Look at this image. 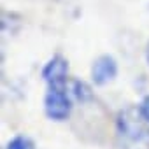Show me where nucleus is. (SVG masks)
<instances>
[{
    "label": "nucleus",
    "mask_w": 149,
    "mask_h": 149,
    "mask_svg": "<svg viewBox=\"0 0 149 149\" xmlns=\"http://www.w3.org/2000/svg\"><path fill=\"white\" fill-rule=\"evenodd\" d=\"M116 128L125 140L123 149H149V123L144 118L140 105H128L116 116Z\"/></svg>",
    "instance_id": "obj_1"
},
{
    "label": "nucleus",
    "mask_w": 149,
    "mask_h": 149,
    "mask_svg": "<svg viewBox=\"0 0 149 149\" xmlns=\"http://www.w3.org/2000/svg\"><path fill=\"white\" fill-rule=\"evenodd\" d=\"M44 112L51 121H65L72 112V98L65 86H49L44 97Z\"/></svg>",
    "instance_id": "obj_2"
},
{
    "label": "nucleus",
    "mask_w": 149,
    "mask_h": 149,
    "mask_svg": "<svg viewBox=\"0 0 149 149\" xmlns=\"http://www.w3.org/2000/svg\"><path fill=\"white\" fill-rule=\"evenodd\" d=\"M118 76V61L111 54H100L91 65V81L95 86H105Z\"/></svg>",
    "instance_id": "obj_3"
},
{
    "label": "nucleus",
    "mask_w": 149,
    "mask_h": 149,
    "mask_svg": "<svg viewBox=\"0 0 149 149\" xmlns=\"http://www.w3.org/2000/svg\"><path fill=\"white\" fill-rule=\"evenodd\" d=\"M68 77V60L61 54H54L42 68V79L49 86H65Z\"/></svg>",
    "instance_id": "obj_4"
},
{
    "label": "nucleus",
    "mask_w": 149,
    "mask_h": 149,
    "mask_svg": "<svg viewBox=\"0 0 149 149\" xmlns=\"http://www.w3.org/2000/svg\"><path fill=\"white\" fill-rule=\"evenodd\" d=\"M70 93H72V97H74V98H76L77 102H81V104H86V102L93 100V91H91V86H90V84H86L84 81H79V79L72 81Z\"/></svg>",
    "instance_id": "obj_5"
},
{
    "label": "nucleus",
    "mask_w": 149,
    "mask_h": 149,
    "mask_svg": "<svg viewBox=\"0 0 149 149\" xmlns=\"http://www.w3.org/2000/svg\"><path fill=\"white\" fill-rule=\"evenodd\" d=\"M6 149H35V144L32 142V139H28L25 135H16L14 139H11L7 142Z\"/></svg>",
    "instance_id": "obj_6"
},
{
    "label": "nucleus",
    "mask_w": 149,
    "mask_h": 149,
    "mask_svg": "<svg viewBox=\"0 0 149 149\" xmlns=\"http://www.w3.org/2000/svg\"><path fill=\"white\" fill-rule=\"evenodd\" d=\"M140 111H142L144 118H146V119H147V123H149V95L142 100V104H140Z\"/></svg>",
    "instance_id": "obj_7"
},
{
    "label": "nucleus",
    "mask_w": 149,
    "mask_h": 149,
    "mask_svg": "<svg viewBox=\"0 0 149 149\" xmlns=\"http://www.w3.org/2000/svg\"><path fill=\"white\" fill-rule=\"evenodd\" d=\"M146 60H147V65H149V42L146 46Z\"/></svg>",
    "instance_id": "obj_8"
}]
</instances>
